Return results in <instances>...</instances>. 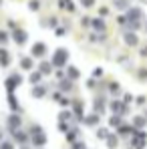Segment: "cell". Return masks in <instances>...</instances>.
I'll return each mask as SVG.
<instances>
[{
    "mask_svg": "<svg viewBox=\"0 0 147 149\" xmlns=\"http://www.w3.org/2000/svg\"><path fill=\"white\" fill-rule=\"evenodd\" d=\"M14 38H16V42H24V40H26L24 32H16V36H14Z\"/></svg>",
    "mask_w": 147,
    "mask_h": 149,
    "instance_id": "7a4b0ae2",
    "label": "cell"
},
{
    "mask_svg": "<svg viewBox=\"0 0 147 149\" xmlns=\"http://www.w3.org/2000/svg\"><path fill=\"white\" fill-rule=\"evenodd\" d=\"M32 52H34V54H38V56H40V54H42V52H45V45H36V47H34V49H32Z\"/></svg>",
    "mask_w": 147,
    "mask_h": 149,
    "instance_id": "6da1fadb",
    "label": "cell"
},
{
    "mask_svg": "<svg viewBox=\"0 0 147 149\" xmlns=\"http://www.w3.org/2000/svg\"><path fill=\"white\" fill-rule=\"evenodd\" d=\"M83 2H85V6H91L93 4V0H83Z\"/></svg>",
    "mask_w": 147,
    "mask_h": 149,
    "instance_id": "3957f363",
    "label": "cell"
}]
</instances>
